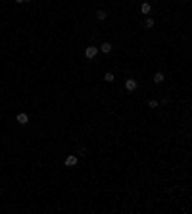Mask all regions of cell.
<instances>
[{
	"mask_svg": "<svg viewBox=\"0 0 192 214\" xmlns=\"http://www.w3.org/2000/svg\"><path fill=\"white\" fill-rule=\"evenodd\" d=\"M137 87H138L137 79H127V81H125V89H127L129 93H133V91H137Z\"/></svg>",
	"mask_w": 192,
	"mask_h": 214,
	"instance_id": "6da1fadb",
	"label": "cell"
},
{
	"mask_svg": "<svg viewBox=\"0 0 192 214\" xmlns=\"http://www.w3.org/2000/svg\"><path fill=\"white\" fill-rule=\"evenodd\" d=\"M96 54H98V48H96V47H87V48H85V56H87L88 60L94 58Z\"/></svg>",
	"mask_w": 192,
	"mask_h": 214,
	"instance_id": "7a4b0ae2",
	"label": "cell"
},
{
	"mask_svg": "<svg viewBox=\"0 0 192 214\" xmlns=\"http://www.w3.org/2000/svg\"><path fill=\"white\" fill-rule=\"evenodd\" d=\"M65 166H67V168L77 166V156H75V154H69L67 158H65Z\"/></svg>",
	"mask_w": 192,
	"mask_h": 214,
	"instance_id": "3957f363",
	"label": "cell"
},
{
	"mask_svg": "<svg viewBox=\"0 0 192 214\" xmlns=\"http://www.w3.org/2000/svg\"><path fill=\"white\" fill-rule=\"evenodd\" d=\"M18 124H21V126H25V124H29V116L25 114V112H21V114H18Z\"/></svg>",
	"mask_w": 192,
	"mask_h": 214,
	"instance_id": "277c9868",
	"label": "cell"
},
{
	"mask_svg": "<svg viewBox=\"0 0 192 214\" xmlns=\"http://www.w3.org/2000/svg\"><path fill=\"white\" fill-rule=\"evenodd\" d=\"M100 50L104 52V54H108V52H111V44H110V42H102V44H100Z\"/></svg>",
	"mask_w": 192,
	"mask_h": 214,
	"instance_id": "5b68a950",
	"label": "cell"
},
{
	"mask_svg": "<svg viewBox=\"0 0 192 214\" xmlns=\"http://www.w3.org/2000/svg\"><path fill=\"white\" fill-rule=\"evenodd\" d=\"M165 79V75L161 73V71H158V73H154V83H161V81Z\"/></svg>",
	"mask_w": 192,
	"mask_h": 214,
	"instance_id": "8992f818",
	"label": "cell"
},
{
	"mask_svg": "<svg viewBox=\"0 0 192 214\" xmlns=\"http://www.w3.org/2000/svg\"><path fill=\"white\" fill-rule=\"evenodd\" d=\"M104 81H108V83H111V81H115V75L111 73V71H106V73H104Z\"/></svg>",
	"mask_w": 192,
	"mask_h": 214,
	"instance_id": "52a82bcc",
	"label": "cell"
},
{
	"mask_svg": "<svg viewBox=\"0 0 192 214\" xmlns=\"http://www.w3.org/2000/svg\"><path fill=\"white\" fill-rule=\"evenodd\" d=\"M140 12H142V14H150V4H148V2H144V4L140 6Z\"/></svg>",
	"mask_w": 192,
	"mask_h": 214,
	"instance_id": "ba28073f",
	"label": "cell"
},
{
	"mask_svg": "<svg viewBox=\"0 0 192 214\" xmlns=\"http://www.w3.org/2000/svg\"><path fill=\"white\" fill-rule=\"evenodd\" d=\"M96 19H98V21H104V19H106V12H104V10H100V12L96 14Z\"/></svg>",
	"mask_w": 192,
	"mask_h": 214,
	"instance_id": "9c48e42d",
	"label": "cell"
},
{
	"mask_svg": "<svg viewBox=\"0 0 192 214\" xmlns=\"http://www.w3.org/2000/svg\"><path fill=\"white\" fill-rule=\"evenodd\" d=\"M144 25H146L148 29H152V27H154V19H152V18H148L146 21H144Z\"/></svg>",
	"mask_w": 192,
	"mask_h": 214,
	"instance_id": "30bf717a",
	"label": "cell"
},
{
	"mask_svg": "<svg viewBox=\"0 0 192 214\" xmlns=\"http://www.w3.org/2000/svg\"><path fill=\"white\" fill-rule=\"evenodd\" d=\"M148 104H150V108H158V100H150Z\"/></svg>",
	"mask_w": 192,
	"mask_h": 214,
	"instance_id": "8fae6325",
	"label": "cell"
},
{
	"mask_svg": "<svg viewBox=\"0 0 192 214\" xmlns=\"http://www.w3.org/2000/svg\"><path fill=\"white\" fill-rule=\"evenodd\" d=\"M15 2H18V4H21V2H25V0H15Z\"/></svg>",
	"mask_w": 192,
	"mask_h": 214,
	"instance_id": "7c38bea8",
	"label": "cell"
},
{
	"mask_svg": "<svg viewBox=\"0 0 192 214\" xmlns=\"http://www.w3.org/2000/svg\"><path fill=\"white\" fill-rule=\"evenodd\" d=\"M25 2H31V0H25Z\"/></svg>",
	"mask_w": 192,
	"mask_h": 214,
	"instance_id": "4fadbf2b",
	"label": "cell"
},
{
	"mask_svg": "<svg viewBox=\"0 0 192 214\" xmlns=\"http://www.w3.org/2000/svg\"><path fill=\"white\" fill-rule=\"evenodd\" d=\"M181 2H186V0H181Z\"/></svg>",
	"mask_w": 192,
	"mask_h": 214,
	"instance_id": "5bb4252c",
	"label": "cell"
}]
</instances>
